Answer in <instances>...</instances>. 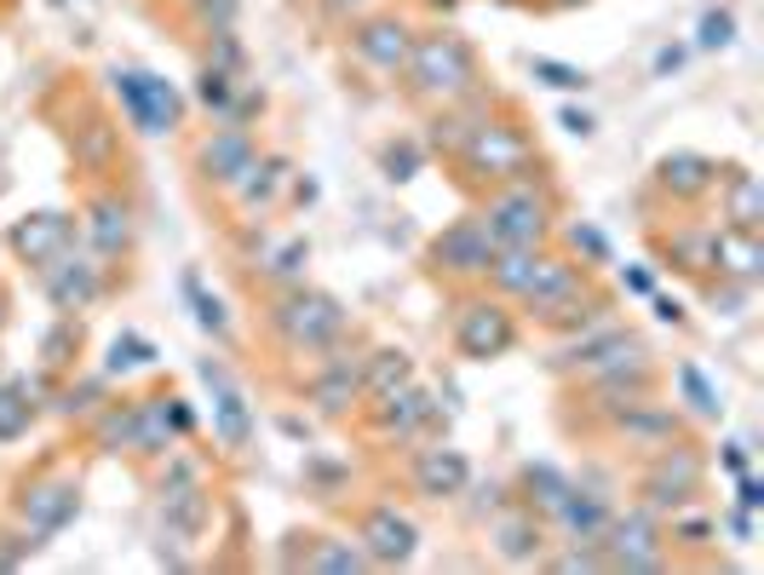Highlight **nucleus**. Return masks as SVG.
Returning <instances> with one entry per match:
<instances>
[{
    "mask_svg": "<svg viewBox=\"0 0 764 575\" xmlns=\"http://www.w3.org/2000/svg\"><path fill=\"white\" fill-rule=\"evenodd\" d=\"M724 219L735 231H759L764 224V190H759L753 173H730L724 179Z\"/></svg>",
    "mask_w": 764,
    "mask_h": 575,
    "instance_id": "nucleus-27",
    "label": "nucleus"
},
{
    "mask_svg": "<svg viewBox=\"0 0 764 575\" xmlns=\"http://www.w3.org/2000/svg\"><path fill=\"white\" fill-rule=\"evenodd\" d=\"M461 162L472 179H489V185H506V179H523L529 173V139L518 128H500V121H483V128L466 139Z\"/></svg>",
    "mask_w": 764,
    "mask_h": 575,
    "instance_id": "nucleus-3",
    "label": "nucleus"
},
{
    "mask_svg": "<svg viewBox=\"0 0 764 575\" xmlns=\"http://www.w3.org/2000/svg\"><path fill=\"white\" fill-rule=\"evenodd\" d=\"M64 247H75V224L64 219V213H30V219H18L12 224V254L23 259V265H46V259H58Z\"/></svg>",
    "mask_w": 764,
    "mask_h": 575,
    "instance_id": "nucleus-16",
    "label": "nucleus"
},
{
    "mask_svg": "<svg viewBox=\"0 0 764 575\" xmlns=\"http://www.w3.org/2000/svg\"><path fill=\"white\" fill-rule=\"evenodd\" d=\"M69 352H75V329H69V322H58V329L41 340V363H46V368H64Z\"/></svg>",
    "mask_w": 764,
    "mask_h": 575,
    "instance_id": "nucleus-42",
    "label": "nucleus"
},
{
    "mask_svg": "<svg viewBox=\"0 0 764 575\" xmlns=\"http://www.w3.org/2000/svg\"><path fill=\"white\" fill-rule=\"evenodd\" d=\"M356 546L368 553V564H409L414 546H420V530L397 507H374L363 518V535H356Z\"/></svg>",
    "mask_w": 764,
    "mask_h": 575,
    "instance_id": "nucleus-15",
    "label": "nucleus"
},
{
    "mask_svg": "<svg viewBox=\"0 0 764 575\" xmlns=\"http://www.w3.org/2000/svg\"><path fill=\"white\" fill-rule=\"evenodd\" d=\"M115 87H121V104H126L139 133H173L178 128V92L162 81V75L115 69Z\"/></svg>",
    "mask_w": 764,
    "mask_h": 575,
    "instance_id": "nucleus-8",
    "label": "nucleus"
},
{
    "mask_svg": "<svg viewBox=\"0 0 764 575\" xmlns=\"http://www.w3.org/2000/svg\"><path fill=\"white\" fill-rule=\"evenodd\" d=\"M569 242H575L587 259H604V254H609V247H604V236L593 231V224H569Z\"/></svg>",
    "mask_w": 764,
    "mask_h": 575,
    "instance_id": "nucleus-45",
    "label": "nucleus"
},
{
    "mask_svg": "<svg viewBox=\"0 0 764 575\" xmlns=\"http://www.w3.org/2000/svg\"><path fill=\"white\" fill-rule=\"evenodd\" d=\"M724 466L742 478V472H748V443H724Z\"/></svg>",
    "mask_w": 764,
    "mask_h": 575,
    "instance_id": "nucleus-50",
    "label": "nucleus"
},
{
    "mask_svg": "<svg viewBox=\"0 0 764 575\" xmlns=\"http://www.w3.org/2000/svg\"><path fill=\"white\" fill-rule=\"evenodd\" d=\"M75 512H81V489H75L69 478H46V484H30V489L18 495L23 535H30L35 546H41L46 535H58Z\"/></svg>",
    "mask_w": 764,
    "mask_h": 575,
    "instance_id": "nucleus-10",
    "label": "nucleus"
},
{
    "mask_svg": "<svg viewBox=\"0 0 764 575\" xmlns=\"http://www.w3.org/2000/svg\"><path fill=\"white\" fill-rule=\"evenodd\" d=\"M270 322L283 329L288 345H328L345 329V311H340V299H328L317 288H294L283 306L270 311Z\"/></svg>",
    "mask_w": 764,
    "mask_h": 575,
    "instance_id": "nucleus-4",
    "label": "nucleus"
},
{
    "mask_svg": "<svg viewBox=\"0 0 764 575\" xmlns=\"http://www.w3.org/2000/svg\"><path fill=\"white\" fill-rule=\"evenodd\" d=\"M196 12L213 23V30H231V18H236V0H196Z\"/></svg>",
    "mask_w": 764,
    "mask_h": 575,
    "instance_id": "nucleus-46",
    "label": "nucleus"
},
{
    "mask_svg": "<svg viewBox=\"0 0 764 575\" xmlns=\"http://www.w3.org/2000/svg\"><path fill=\"white\" fill-rule=\"evenodd\" d=\"M655 311H661V322H678V317H684L678 299H655Z\"/></svg>",
    "mask_w": 764,
    "mask_h": 575,
    "instance_id": "nucleus-53",
    "label": "nucleus"
},
{
    "mask_svg": "<svg viewBox=\"0 0 764 575\" xmlns=\"http://www.w3.org/2000/svg\"><path fill=\"white\" fill-rule=\"evenodd\" d=\"M673 254L684 259L678 270H696V277H701V270H712V236H678Z\"/></svg>",
    "mask_w": 764,
    "mask_h": 575,
    "instance_id": "nucleus-39",
    "label": "nucleus"
},
{
    "mask_svg": "<svg viewBox=\"0 0 764 575\" xmlns=\"http://www.w3.org/2000/svg\"><path fill=\"white\" fill-rule=\"evenodd\" d=\"M621 432H627L632 443H650V449H661V443H673V438H678V420H673L667 409L627 403V414H621Z\"/></svg>",
    "mask_w": 764,
    "mask_h": 575,
    "instance_id": "nucleus-30",
    "label": "nucleus"
},
{
    "mask_svg": "<svg viewBox=\"0 0 764 575\" xmlns=\"http://www.w3.org/2000/svg\"><path fill=\"white\" fill-rule=\"evenodd\" d=\"M621 283L632 288V294H650L655 283H650V270H639V265H632V270H621Z\"/></svg>",
    "mask_w": 764,
    "mask_h": 575,
    "instance_id": "nucleus-52",
    "label": "nucleus"
},
{
    "mask_svg": "<svg viewBox=\"0 0 764 575\" xmlns=\"http://www.w3.org/2000/svg\"><path fill=\"white\" fill-rule=\"evenodd\" d=\"M409 81L431 98H461L477 81V64H472V46L461 35H425L409 46Z\"/></svg>",
    "mask_w": 764,
    "mask_h": 575,
    "instance_id": "nucleus-1",
    "label": "nucleus"
},
{
    "mask_svg": "<svg viewBox=\"0 0 764 575\" xmlns=\"http://www.w3.org/2000/svg\"><path fill=\"white\" fill-rule=\"evenodd\" d=\"M644 507L650 512H667V507H684L690 495L701 489V461L690 455V449H673V443H661V461L644 472Z\"/></svg>",
    "mask_w": 764,
    "mask_h": 575,
    "instance_id": "nucleus-11",
    "label": "nucleus"
},
{
    "mask_svg": "<svg viewBox=\"0 0 764 575\" xmlns=\"http://www.w3.org/2000/svg\"><path fill=\"white\" fill-rule=\"evenodd\" d=\"M98 403V380H87V386H75V391H64V414H81V409H92Z\"/></svg>",
    "mask_w": 764,
    "mask_h": 575,
    "instance_id": "nucleus-47",
    "label": "nucleus"
},
{
    "mask_svg": "<svg viewBox=\"0 0 764 575\" xmlns=\"http://www.w3.org/2000/svg\"><path fill=\"white\" fill-rule=\"evenodd\" d=\"M288 179V162H253V179H242V202L247 208H259V202H270V196H276V185H283Z\"/></svg>",
    "mask_w": 764,
    "mask_h": 575,
    "instance_id": "nucleus-35",
    "label": "nucleus"
},
{
    "mask_svg": "<svg viewBox=\"0 0 764 575\" xmlns=\"http://www.w3.org/2000/svg\"><path fill=\"white\" fill-rule=\"evenodd\" d=\"M386 179H414V167H420V150L414 144H386Z\"/></svg>",
    "mask_w": 764,
    "mask_h": 575,
    "instance_id": "nucleus-43",
    "label": "nucleus"
},
{
    "mask_svg": "<svg viewBox=\"0 0 764 575\" xmlns=\"http://www.w3.org/2000/svg\"><path fill=\"white\" fill-rule=\"evenodd\" d=\"M409 30H402V23H391V18H379V23H363V30H356V53H363L374 69H402L409 64Z\"/></svg>",
    "mask_w": 764,
    "mask_h": 575,
    "instance_id": "nucleus-23",
    "label": "nucleus"
},
{
    "mask_svg": "<svg viewBox=\"0 0 764 575\" xmlns=\"http://www.w3.org/2000/svg\"><path fill=\"white\" fill-rule=\"evenodd\" d=\"M678 64H684V53H678V46H667V53L655 58V69H678Z\"/></svg>",
    "mask_w": 764,
    "mask_h": 575,
    "instance_id": "nucleus-54",
    "label": "nucleus"
},
{
    "mask_svg": "<svg viewBox=\"0 0 764 575\" xmlns=\"http://www.w3.org/2000/svg\"><path fill=\"white\" fill-rule=\"evenodd\" d=\"M41 283H46V294H53V306L58 311H87L98 294H104V277H98V265L87 259V254H64L58 259H46L41 265Z\"/></svg>",
    "mask_w": 764,
    "mask_h": 575,
    "instance_id": "nucleus-13",
    "label": "nucleus"
},
{
    "mask_svg": "<svg viewBox=\"0 0 764 575\" xmlns=\"http://www.w3.org/2000/svg\"><path fill=\"white\" fill-rule=\"evenodd\" d=\"M299 259H305V242H288L283 254H276L270 270H276V277H299Z\"/></svg>",
    "mask_w": 764,
    "mask_h": 575,
    "instance_id": "nucleus-48",
    "label": "nucleus"
},
{
    "mask_svg": "<svg viewBox=\"0 0 764 575\" xmlns=\"http://www.w3.org/2000/svg\"><path fill=\"white\" fill-rule=\"evenodd\" d=\"M201 523H208V495L196 489V466L178 461L173 478L162 484V530H167L173 541H196Z\"/></svg>",
    "mask_w": 764,
    "mask_h": 575,
    "instance_id": "nucleus-12",
    "label": "nucleus"
},
{
    "mask_svg": "<svg viewBox=\"0 0 764 575\" xmlns=\"http://www.w3.org/2000/svg\"><path fill=\"white\" fill-rule=\"evenodd\" d=\"M534 75H541L546 87H557V92H580V87H587V75H580V69L552 64V58H534Z\"/></svg>",
    "mask_w": 764,
    "mask_h": 575,
    "instance_id": "nucleus-41",
    "label": "nucleus"
},
{
    "mask_svg": "<svg viewBox=\"0 0 764 575\" xmlns=\"http://www.w3.org/2000/svg\"><path fill=\"white\" fill-rule=\"evenodd\" d=\"M604 564H616V570H661V523H655L650 507L627 512V518H609Z\"/></svg>",
    "mask_w": 764,
    "mask_h": 575,
    "instance_id": "nucleus-9",
    "label": "nucleus"
},
{
    "mask_svg": "<svg viewBox=\"0 0 764 575\" xmlns=\"http://www.w3.org/2000/svg\"><path fill=\"white\" fill-rule=\"evenodd\" d=\"M472 484V466L461 449H420L414 461V489L425 495V501H449V495H461Z\"/></svg>",
    "mask_w": 764,
    "mask_h": 575,
    "instance_id": "nucleus-17",
    "label": "nucleus"
},
{
    "mask_svg": "<svg viewBox=\"0 0 764 575\" xmlns=\"http://www.w3.org/2000/svg\"><path fill=\"white\" fill-rule=\"evenodd\" d=\"M541 265H546L541 247H495V259H489V270H483V277H489L500 294L523 299V294H529V283L541 277Z\"/></svg>",
    "mask_w": 764,
    "mask_h": 575,
    "instance_id": "nucleus-21",
    "label": "nucleus"
},
{
    "mask_svg": "<svg viewBox=\"0 0 764 575\" xmlns=\"http://www.w3.org/2000/svg\"><path fill=\"white\" fill-rule=\"evenodd\" d=\"M87 242L98 259H115L126 247V208L115 202V196H98V202L87 208Z\"/></svg>",
    "mask_w": 764,
    "mask_h": 575,
    "instance_id": "nucleus-25",
    "label": "nucleus"
},
{
    "mask_svg": "<svg viewBox=\"0 0 764 575\" xmlns=\"http://www.w3.org/2000/svg\"><path fill=\"white\" fill-rule=\"evenodd\" d=\"M438 409H431V397L409 380V386H397V391H386V397H374V427L386 432V438H409L420 420H431Z\"/></svg>",
    "mask_w": 764,
    "mask_h": 575,
    "instance_id": "nucleus-20",
    "label": "nucleus"
},
{
    "mask_svg": "<svg viewBox=\"0 0 764 575\" xmlns=\"http://www.w3.org/2000/svg\"><path fill=\"white\" fill-rule=\"evenodd\" d=\"M564 128L587 139V133H593V115H587V110H564Z\"/></svg>",
    "mask_w": 764,
    "mask_h": 575,
    "instance_id": "nucleus-51",
    "label": "nucleus"
},
{
    "mask_svg": "<svg viewBox=\"0 0 764 575\" xmlns=\"http://www.w3.org/2000/svg\"><path fill=\"white\" fill-rule=\"evenodd\" d=\"M678 386H684V397H690V409H696V414H719V409H724V403H719V391L707 386V374H701L696 363H684V368H678Z\"/></svg>",
    "mask_w": 764,
    "mask_h": 575,
    "instance_id": "nucleus-36",
    "label": "nucleus"
},
{
    "mask_svg": "<svg viewBox=\"0 0 764 575\" xmlns=\"http://www.w3.org/2000/svg\"><path fill=\"white\" fill-rule=\"evenodd\" d=\"M150 363H156V352H150L144 340H133V334L110 340V374H133V368H150Z\"/></svg>",
    "mask_w": 764,
    "mask_h": 575,
    "instance_id": "nucleus-38",
    "label": "nucleus"
},
{
    "mask_svg": "<svg viewBox=\"0 0 764 575\" xmlns=\"http://www.w3.org/2000/svg\"><path fill=\"white\" fill-rule=\"evenodd\" d=\"M340 7H351V0H340Z\"/></svg>",
    "mask_w": 764,
    "mask_h": 575,
    "instance_id": "nucleus-55",
    "label": "nucleus"
},
{
    "mask_svg": "<svg viewBox=\"0 0 764 575\" xmlns=\"http://www.w3.org/2000/svg\"><path fill=\"white\" fill-rule=\"evenodd\" d=\"M311 570H363L368 564V553L363 546H351V541H328V546H317L311 559H305Z\"/></svg>",
    "mask_w": 764,
    "mask_h": 575,
    "instance_id": "nucleus-37",
    "label": "nucleus"
},
{
    "mask_svg": "<svg viewBox=\"0 0 764 575\" xmlns=\"http://www.w3.org/2000/svg\"><path fill=\"white\" fill-rule=\"evenodd\" d=\"M569 489H575V484H569L557 466H546V461H529V466H523V501H529V507L557 512V507H564V495H569Z\"/></svg>",
    "mask_w": 764,
    "mask_h": 575,
    "instance_id": "nucleus-29",
    "label": "nucleus"
},
{
    "mask_svg": "<svg viewBox=\"0 0 764 575\" xmlns=\"http://www.w3.org/2000/svg\"><path fill=\"white\" fill-rule=\"evenodd\" d=\"M483 224H489L495 247H541V236H546V196L534 185H506V190L489 196Z\"/></svg>",
    "mask_w": 764,
    "mask_h": 575,
    "instance_id": "nucleus-2",
    "label": "nucleus"
},
{
    "mask_svg": "<svg viewBox=\"0 0 764 575\" xmlns=\"http://www.w3.org/2000/svg\"><path fill=\"white\" fill-rule=\"evenodd\" d=\"M356 397H363V380H356V368H345V363H334L328 374H317V386H311V403L322 414H345Z\"/></svg>",
    "mask_w": 764,
    "mask_h": 575,
    "instance_id": "nucleus-28",
    "label": "nucleus"
},
{
    "mask_svg": "<svg viewBox=\"0 0 764 575\" xmlns=\"http://www.w3.org/2000/svg\"><path fill=\"white\" fill-rule=\"evenodd\" d=\"M454 345H461V357H472V363L506 357L518 345V322L506 306H495V299H472V306H461V322H454Z\"/></svg>",
    "mask_w": 764,
    "mask_h": 575,
    "instance_id": "nucleus-6",
    "label": "nucleus"
},
{
    "mask_svg": "<svg viewBox=\"0 0 764 575\" xmlns=\"http://www.w3.org/2000/svg\"><path fill=\"white\" fill-rule=\"evenodd\" d=\"M425 259H431V270H443V277H483L495 259V236H489V224H483V213L454 219L449 231L425 247Z\"/></svg>",
    "mask_w": 764,
    "mask_h": 575,
    "instance_id": "nucleus-5",
    "label": "nucleus"
},
{
    "mask_svg": "<svg viewBox=\"0 0 764 575\" xmlns=\"http://www.w3.org/2000/svg\"><path fill=\"white\" fill-rule=\"evenodd\" d=\"M735 501H742V512H759V507H764V484L742 472V489H735Z\"/></svg>",
    "mask_w": 764,
    "mask_h": 575,
    "instance_id": "nucleus-49",
    "label": "nucleus"
},
{
    "mask_svg": "<svg viewBox=\"0 0 764 575\" xmlns=\"http://www.w3.org/2000/svg\"><path fill=\"white\" fill-rule=\"evenodd\" d=\"M201 380H208V391H213V427H219V443H224V449H247V438H253V414H247L242 386L231 380V368L208 357V363H201Z\"/></svg>",
    "mask_w": 764,
    "mask_h": 575,
    "instance_id": "nucleus-14",
    "label": "nucleus"
},
{
    "mask_svg": "<svg viewBox=\"0 0 764 575\" xmlns=\"http://www.w3.org/2000/svg\"><path fill=\"white\" fill-rule=\"evenodd\" d=\"M30 414H35L30 386H23V380H7V386H0V443H12V438L30 432Z\"/></svg>",
    "mask_w": 764,
    "mask_h": 575,
    "instance_id": "nucleus-32",
    "label": "nucleus"
},
{
    "mask_svg": "<svg viewBox=\"0 0 764 575\" xmlns=\"http://www.w3.org/2000/svg\"><path fill=\"white\" fill-rule=\"evenodd\" d=\"M201 173H208L213 185H242L253 173V139L242 128H224L201 144Z\"/></svg>",
    "mask_w": 764,
    "mask_h": 575,
    "instance_id": "nucleus-18",
    "label": "nucleus"
},
{
    "mask_svg": "<svg viewBox=\"0 0 764 575\" xmlns=\"http://www.w3.org/2000/svg\"><path fill=\"white\" fill-rule=\"evenodd\" d=\"M712 270L719 277H735V283H759L764 270V247H759V231H712Z\"/></svg>",
    "mask_w": 764,
    "mask_h": 575,
    "instance_id": "nucleus-19",
    "label": "nucleus"
},
{
    "mask_svg": "<svg viewBox=\"0 0 764 575\" xmlns=\"http://www.w3.org/2000/svg\"><path fill=\"white\" fill-rule=\"evenodd\" d=\"M730 35H735V18L730 12H707L701 18V46H730Z\"/></svg>",
    "mask_w": 764,
    "mask_h": 575,
    "instance_id": "nucleus-44",
    "label": "nucleus"
},
{
    "mask_svg": "<svg viewBox=\"0 0 764 575\" xmlns=\"http://www.w3.org/2000/svg\"><path fill=\"white\" fill-rule=\"evenodd\" d=\"M133 432H139V403H115L98 420V443L104 449H133Z\"/></svg>",
    "mask_w": 764,
    "mask_h": 575,
    "instance_id": "nucleus-33",
    "label": "nucleus"
},
{
    "mask_svg": "<svg viewBox=\"0 0 764 575\" xmlns=\"http://www.w3.org/2000/svg\"><path fill=\"white\" fill-rule=\"evenodd\" d=\"M580 294H587V283H580V265H569V259H546V265H541V277L529 283L523 306H529L534 317H546V322H580V317H593V311H598V299H593L587 311H580Z\"/></svg>",
    "mask_w": 764,
    "mask_h": 575,
    "instance_id": "nucleus-7",
    "label": "nucleus"
},
{
    "mask_svg": "<svg viewBox=\"0 0 764 575\" xmlns=\"http://www.w3.org/2000/svg\"><path fill=\"white\" fill-rule=\"evenodd\" d=\"M655 179L673 196H707L712 185H719V167H712L707 156H696V150H678V156H661Z\"/></svg>",
    "mask_w": 764,
    "mask_h": 575,
    "instance_id": "nucleus-22",
    "label": "nucleus"
},
{
    "mask_svg": "<svg viewBox=\"0 0 764 575\" xmlns=\"http://www.w3.org/2000/svg\"><path fill=\"white\" fill-rule=\"evenodd\" d=\"M201 104H208V110H231V69H201Z\"/></svg>",
    "mask_w": 764,
    "mask_h": 575,
    "instance_id": "nucleus-40",
    "label": "nucleus"
},
{
    "mask_svg": "<svg viewBox=\"0 0 764 575\" xmlns=\"http://www.w3.org/2000/svg\"><path fill=\"white\" fill-rule=\"evenodd\" d=\"M356 380H363V397H386V391H397V386L414 380V363L402 357V352H374L368 357V374H356Z\"/></svg>",
    "mask_w": 764,
    "mask_h": 575,
    "instance_id": "nucleus-31",
    "label": "nucleus"
},
{
    "mask_svg": "<svg viewBox=\"0 0 764 575\" xmlns=\"http://www.w3.org/2000/svg\"><path fill=\"white\" fill-rule=\"evenodd\" d=\"M185 299L196 306V322H201L208 334H224V329H231V317H224V306H219V299H213L208 288H201V277H196V270L185 277Z\"/></svg>",
    "mask_w": 764,
    "mask_h": 575,
    "instance_id": "nucleus-34",
    "label": "nucleus"
},
{
    "mask_svg": "<svg viewBox=\"0 0 764 575\" xmlns=\"http://www.w3.org/2000/svg\"><path fill=\"white\" fill-rule=\"evenodd\" d=\"M552 518L564 523L575 541H604V530H609V518H616V512H609L598 495H575V489H569V495H564V507H557Z\"/></svg>",
    "mask_w": 764,
    "mask_h": 575,
    "instance_id": "nucleus-26",
    "label": "nucleus"
},
{
    "mask_svg": "<svg viewBox=\"0 0 764 575\" xmlns=\"http://www.w3.org/2000/svg\"><path fill=\"white\" fill-rule=\"evenodd\" d=\"M495 553H500L506 564H529V559H541V518H534V507H529V512H506V518H495Z\"/></svg>",
    "mask_w": 764,
    "mask_h": 575,
    "instance_id": "nucleus-24",
    "label": "nucleus"
}]
</instances>
